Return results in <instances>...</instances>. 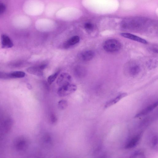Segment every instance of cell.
Instances as JSON below:
<instances>
[{
	"instance_id": "e0dca14e",
	"label": "cell",
	"mask_w": 158,
	"mask_h": 158,
	"mask_svg": "<svg viewBox=\"0 0 158 158\" xmlns=\"http://www.w3.org/2000/svg\"><path fill=\"white\" fill-rule=\"evenodd\" d=\"M144 153L141 151H138L135 152L134 154H133L132 156H131V157H144Z\"/></svg>"
},
{
	"instance_id": "52a82bcc",
	"label": "cell",
	"mask_w": 158,
	"mask_h": 158,
	"mask_svg": "<svg viewBox=\"0 0 158 158\" xmlns=\"http://www.w3.org/2000/svg\"><path fill=\"white\" fill-rule=\"evenodd\" d=\"M121 36L125 38L134 41L144 44L147 43V41L145 39L134 35L128 33H122Z\"/></svg>"
},
{
	"instance_id": "9a60e30c",
	"label": "cell",
	"mask_w": 158,
	"mask_h": 158,
	"mask_svg": "<svg viewBox=\"0 0 158 158\" xmlns=\"http://www.w3.org/2000/svg\"><path fill=\"white\" fill-rule=\"evenodd\" d=\"M58 72H57L54 74L49 76L48 78V82L50 84H51L56 79L59 74Z\"/></svg>"
},
{
	"instance_id": "5b68a950",
	"label": "cell",
	"mask_w": 158,
	"mask_h": 158,
	"mask_svg": "<svg viewBox=\"0 0 158 158\" xmlns=\"http://www.w3.org/2000/svg\"><path fill=\"white\" fill-rule=\"evenodd\" d=\"M46 65L43 64L39 66L31 67L28 68L27 71L33 75L41 76L43 75V70L46 68Z\"/></svg>"
},
{
	"instance_id": "8fae6325",
	"label": "cell",
	"mask_w": 158,
	"mask_h": 158,
	"mask_svg": "<svg viewBox=\"0 0 158 158\" xmlns=\"http://www.w3.org/2000/svg\"><path fill=\"white\" fill-rule=\"evenodd\" d=\"M80 39L77 36H73L66 42L64 43V46L66 48H68L71 46L74 45L78 43L80 41Z\"/></svg>"
},
{
	"instance_id": "7a4b0ae2",
	"label": "cell",
	"mask_w": 158,
	"mask_h": 158,
	"mask_svg": "<svg viewBox=\"0 0 158 158\" xmlns=\"http://www.w3.org/2000/svg\"><path fill=\"white\" fill-rule=\"evenodd\" d=\"M77 89L76 85L70 84L61 87L58 90L57 94L60 97H65L75 92Z\"/></svg>"
},
{
	"instance_id": "3957f363",
	"label": "cell",
	"mask_w": 158,
	"mask_h": 158,
	"mask_svg": "<svg viewBox=\"0 0 158 158\" xmlns=\"http://www.w3.org/2000/svg\"><path fill=\"white\" fill-rule=\"evenodd\" d=\"M141 71L140 65L136 63H130L126 67V71L127 73L132 77H135L138 75Z\"/></svg>"
},
{
	"instance_id": "7c38bea8",
	"label": "cell",
	"mask_w": 158,
	"mask_h": 158,
	"mask_svg": "<svg viewBox=\"0 0 158 158\" xmlns=\"http://www.w3.org/2000/svg\"><path fill=\"white\" fill-rule=\"evenodd\" d=\"M140 138V135H138L134 138L126 146L125 148L126 149H130L135 147L138 145Z\"/></svg>"
},
{
	"instance_id": "4fadbf2b",
	"label": "cell",
	"mask_w": 158,
	"mask_h": 158,
	"mask_svg": "<svg viewBox=\"0 0 158 158\" xmlns=\"http://www.w3.org/2000/svg\"><path fill=\"white\" fill-rule=\"evenodd\" d=\"M25 75V74L23 72H15L9 73L10 79L21 78H24Z\"/></svg>"
},
{
	"instance_id": "ffe728a7",
	"label": "cell",
	"mask_w": 158,
	"mask_h": 158,
	"mask_svg": "<svg viewBox=\"0 0 158 158\" xmlns=\"http://www.w3.org/2000/svg\"><path fill=\"white\" fill-rule=\"evenodd\" d=\"M50 120L52 123H55L57 120V118L55 115L53 114H51L50 117Z\"/></svg>"
},
{
	"instance_id": "ac0fdd59",
	"label": "cell",
	"mask_w": 158,
	"mask_h": 158,
	"mask_svg": "<svg viewBox=\"0 0 158 158\" xmlns=\"http://www.w3.org/2000/svg\"><path fill=\"white\" fill-rule=\"evenodd\" d=\"M0 78L5 79H10L9 73L0 72Z\"/></svg>"
},
{
	"instance_id": "8992f818",
	"label": "cell",
	"mask_w": 158,
	"mask_h": 158,
	"mask_svg": "<svg viewBox=\"0 0 158 158\" xmlns=\"http://www.w3.org/2000/svg\"><path fill=\"white\" fill-rule=\"evenodd\" d=\"M95 53L91 50L85 51L79 55V58L84 61H88L91 60L94 57Z\"/></svg>"
},
{
	"instance_id": "5bb4252c",
	"label": "cell",
	"mask_w": 158,
	"mask_h": 158,
	"mask_svg": "<svg viewBox=\"0 0 158 158\" xmlns=\"http://www.w3.org/2000/svg\"><path fill=\"white\" fill-rule=\"evenodd\" d=\"M68 106L67 102L64 100L60 101L58 103V107L61 110L65 109Z\"/></svg>"
},
{
	"instance_id": "277c9868",
	"label": "cell",
	"mask_w": 158,
	"mask_h": 158,
	"mask_svg": "<svg viewBox=\"0 0 158 158\" xmlns=\"http://www.w3.org/2000/svg\"><path fill=\"white\" fill-rule=\"evenodd\" d=\"M72 80L71 75L68 73H63L58 78L57 83L61 87L70 84Z\"/></svg>"
},
{
	"instance_id": "6da1fadb",
	"label": "cell",
	"mask_w": 158,
	"mask_h": 158,
	"mask_svg": "<svg viewBox=\"0 0 158 158\" xmlns=\"http://www.w3.org/2000/svg\"><path fill=\"white\" fill-rule=\"evenodd\" d=\"M105 50L109 53H115L119 51L121 48V43L118 40L110 39L106 41L103 45Z\"/></svg>"
},
{
	"instance_id": "d6986e66",
	"label": "cell",
	"mask_w": 158,
	"mask_h": 158,
	"mask_svg": "<svg viewBox=\"0 0 158 158\" xmlns=\"http://www.w3.org/2000/svg\"><path fill=\"white\" fill-rule=\"evenodd\" d=\"M5 5L2 3H0V15L4 13L6 10Z\"/></svg>"
},
{
	"instance_id": "2e32d148",
	"label": "cell",
	"mask_w": 158,
	"mask_h": 158,
	"mask_svg": "<svg viewBox=\"0 0 158 158\" xmlns=\"http://www.w3.org/2000/svg\"><path fill=\"white\" fill-rule=\"evenodd\" d=\"M84 28L87 31H91L94 28V25L91 23L87 22L84 25Z\"/></svg>"
},
{
	"instance_id": "ba28073f",
	"label": "cell",
	"mask_w": 158,
	"mask_h": 158,
	"mask_svg": "<svg viewBox=\"0 0 158 158\" xmlns=\"http://www.w3.org/2000/svg\"><path fill=\"white\" fill-rule=\"evenodd\" d=\"M2 47L4 49L12 48L13 43L10 38L7 35H3L1 37Z\"/></svg>"
},
{
	"instance_id": "9c48e42d",
	"label": "cell",
	"mask_w": 158,
	"mask_h": 158,
	"mask_svg": "<svg viewBox=\"0 0 158 158\" xmlns=\"http://www.w3.org/2000/svg\"><path fill=\"white\" fill-rule=\"evenodd\" d=\"M158 105V102L155 103L149 106L141 112L137 114L135 116V118H138L144 116L151 111H152Z\"/></svg>"
},
{
	"instance_id": "30bf717a",
	"label": "cell",
	"mask_w": 158,
	"mask_h": 158,
	"mask_svg": "<svg viewBox=\"0 0 158 158\" xmlns=\"http://www.w3.org/2000/svg\"><path fill=\"white\" fill-rule=\"evenodd\" d=\"M127 95V94L126 93H121L119 95L114 99L111 100L107 102L105 105V108H107L111 106H112L119 102L120 100Z\"/></svg>"
}]
</instances>
